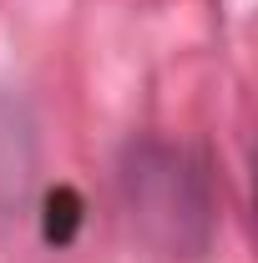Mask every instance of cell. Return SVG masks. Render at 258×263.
I'll list each match as a JSON object with an SVG mask.
<instances>
[{
	"label": "cell",
	"instance_id": "cell-1",
	"mask_svg": "<svg viewBox=\"0 0 258 263\" xmlns=\"http://www.w3.org/2000/svg\"><path fill=\"white\" fill-rule=\"evenodd\" d=\"M122 208L132 218V233L157 253V258L193 263L213 248L218 233V202L213 182L197 157H188L177 142L142 137L122 157Z\"/></svg>",
	"mask_w": 258,
	"mask_h": 263
}]
</instances>
